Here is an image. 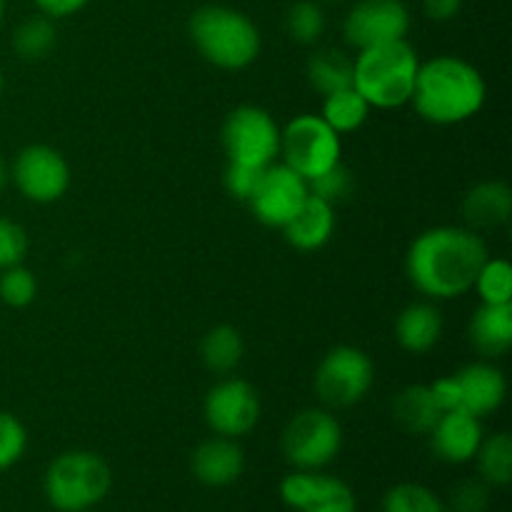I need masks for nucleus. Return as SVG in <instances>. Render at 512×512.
<instances>
[{"label":"nucleus","instance_id":"f257e3e1","mask_svg":"<svg viewBox=\"0 0 512 512\" xmlns=\"http://www.w3.org/2000/svg\"><path fill=\"white\" fill-rule=\"evenodd\" d=\"M485 260L488 248L475 230L438 225L413 240L405 255V273L415 290L428 298L453 300L473 290Z\"/></svg>","mask_w":512,"mask_h":512},{"label":"nucleus","instance_id":"f03ea898","mask_svg":"<svg viewBox=\"0 0 512 512\" xmlns=\"http://www.w3.org/2000/svg\"><path fill=\"white\" fill-rule=\"evenodd\" d=\"M488 85L483 73L458 55L420 63L413 88L415 113L433 125H458L483 110Z\"/></svg>","mask_w":512,"mask_h":512},{"label":"nucleus","instance_id":"7ed1b4c3","mask_svg":"<svg viewBox=\"0 0 512 512\" xmlns=\"http://www.w3.org/2000/svg\"><path fill=\"white\" fill-rule=\"evenodd\" d=\"M188 35L195 50L210 65L223 70H243L258 60L263 38L243 10L230 5H200L188 20Z\"/></svg>","mask_w":512,"mask_h":512},{"label":"nucleus","instance_id":"20e7f679","mask_svg":"<svg viewBox=\"0 0 512 512\" xmlns=\"http://www.w3.org/2000/svg\"><path fill=\"white\" fill-rule=\"evenodd\" d=\"M420 58L405 40L358 50L353 58V88L370 108L393 110L410 103L418 78Z\"/></svg>","mask_w":512,"mask_h":512},{"label":"nucleus","instance_id":"39448f33","mask_svg":"<svg viewBox=\"0 0 512 512\" xmlns=\"http://www.w3.org/2000/svg\"><path fill=\"white\" fill-rule=\"evenodd\" d=\"M113 488V470L90 450H68L43 475L45 500L58 512H85L103 503Z\"/></svg>","mask_w":512,"mask_h":512},{"label":"nucleus","instance_id":"423d86ee","mask_svg":"<svg viewBox=\"0 0 512 512\" xmlns=\"http://www.w3.org/2000/svg\"><path fill=\"white\" fill-rule=\"evenodd\" d=\"M343 448V428L330 410L305 408L288 420L280 450L293 470H323Z\"/></svg>","mask_w":512,"mask_h":512},{"label":"nucleus","instance_id":"0eeeda50","mask_svg":"<svg viewBox=\"0 0 512 512\" xmlns=\"http://www.w3.org/2000/svg\"><path fill=\"white\" fill-rule=\"evenodd\" d=\"M280 155L288 168L310 183L340 163L343 143L320 115L303 113L280 130Z\"/></svg>","mask_w":512,"mask_h":512},{"label":"nucleus","instance_id":"6e6552de","mask_svg":"<svg viewBox=\"0 0 512 512\" xmlns=\"http://www.w3.org/2000/svg\"><path fill=\"white\" fill-rule=\"evenodd\" d=\"M220 143L228 163L268 168L280 155V125L260 105H240L225 118Z\"/></svg>","mask_w":512,"mask_h":512},{"label":"nucleus","instance_id":"1a4fd4ad","mask_svg":"<svg viewBox=\"0 0 512 512\" xmlns=\"http://www.w3.org/2000/svg\"><path fill=\"white\" fill-rule=\"evenodd\" d=\"M373 380L375 368L368 353L353 345H338L320 360L315 393L328 408H350L368 395Z\"/></svg>","mask_w":512,"mask_h":512},{"label":"nucleus","instance_id":"9d476101","mask_svg":"<svg viewBox=\"0 0 512 512\" xmlns=\"http://www.w3.org/2000/svg\"><path fill=\"white\" fill-rule=\"evenodd\" d=\"M10 180L30 203H55L70 188V165L50 145H25L10 165Z\"/></svg>","mask_w":512,"mask_h":512},{"label":"nucleus","instance_id":"9b49d317","mask_svg":"<svg viewBox=\"0 0 512 512\" xmlns=\"http://www.w3.org/2000/svg\"><path fill=\"white\" fill-rule=\"evenodd\" d=\"M260 395L248 380L225 378L208 390L203 415L208 428L223 438H243L260 423Z\"/></svg>","mask_w":512,"mask_h":512},{"label":"nucleus","instance_id":"f8f14e48","mask_svg":"<svg viewBox=\"0 0 512 512\" xmlns=\"http://www.w3.org/2000/svg\"><path fill=\"white\" fill-rule=\"evenodd\" d=\"M308 195L310 188L303 175H298L285 163H273L260 175L248 205L260 223L283 230L298 215Z\"/></svg>","mask_w":512,"mask_h":512},{"label":"nucleus","instance_id":"ddd939ff","mask_svg":"<svg viewBox=\"0 0 512 512\" xmlns=\"http://www.w3.org/2000/svg\"><path fill=\"white\" fill-rule=\"evenodd\" d=\"M408 30L410 10L403 0H358L343 18V38L355 50L405 40Z\"/></svg>","mask_w":512,"mask_h":512},{"label":"nucleus","instance_id":"4468645a","mask_svg":"<svg viewBox=\"0 0 512 512\" xmlns=\"http://www.w3.org/2000/svg\"><path fill=\"white\" fill-rule=\"evenodd\" d=\"M280 498L295 512H358L353 488L323 470H293L285 475Z\"/></svg>","mask_w":512,"mask_h":512},{"label":"nucleus","instance_id":"2eb2a0df","mask_svg":"<svg viewBox=\"0 0 512 512\" xmlns=\"http://www.w3.org/2000/svg\"><path fill=\"white\" fill-rule=\"evenodd\" d=\"M483 425L480 418L465 410H445L430 430V448L435 458L450 465L473 463L480 443H483Z\"/></svg>","mask_w":512,"mask_h":512},{"label":"nucleus","instance_id":"dca6fc26","mask_svg":"<svg viewBox=\"0 0 512 512\" xmlns=\"http://www.w3.org/2000/svg\"><path fill=\"white\" fill-rule=\"evenodd\" d=\"M453 380L458 385V410H465L475 418L493 415L508 395V380L493 363L465 365L453 373Z\"/></svg>","mask_w":512,"mask_h":512},{"label":"nucleus","instance_id":"f3484780","mask_svg":"<svg viewBox=\"0 0 512 512\" xmlns=\"http://www.w3.org/2000/svg\"><path fill=\"white\" fill-rule=\"evenodd\" d=\"M190 470L205 488H228V485L238 483V478L243 475L245 453L238 440L213 435L193 450Z\"/></svg>","mask_w":512,"mask_h":512},{"label":"nucleus","instance_id":"a211bd4d","mask_svg":"<svg viewBox=\"0 0 512 512\" xmlns=\"http://www.w3.org/2000/svg\"><path fill=\"white\" fill-rule=\"evenodd\" d=\"M512 215V190L503 180H483L463 198V220L470 230H495Z\"/></svg>","mask_w":512,"mask_h":512},{"label":"nucleus","instance_id":"6ab92c4d","mask_svg":"<svg viewBox=\"0 0 512 512\" xmlns=\"http://www.w3.org/2000/svg\"><path fill=\"white\" fill-rule=\"evenodd\" d=\"M335 233V205L325 203V200L308 195L303 208L298 210L293 220L283 228L285 240L293 245L295 250L303 253H313L328 245V240Z\"/></svg>","mask_w":512,"mask_h":512},{"label":"nucleus","instance_id":"aec40b11","mask_svg":"<svg viewBox=\"0 0 512 512\" xmlns=\"http://www.w3.org/2000/svg\"><path fill=\"white\" fill-rule=\"evenodd\" d=\"M443 338V315L433 303H410L395 320V340L403 350L423 355Z\"/></svg>","mask_w":512,"mask_h":512},{"label":"nucleus","instance_id":"412c9836","mask_svg":"<svg viewBox=\"0 0 512 512\" xmlns=\"http://www.w3.org/2000/svg\"><path fill=\"white\" fill-rule=\"evenodd\" d=\"M470 343L483 358H503L512 348V303L480 305L470 320Z\"/></svg>","mask_w":512,"mask_h":512},{"label":"nucleus","instance_id":"4be33fe9","mask_svg":"<svg viewBox=\"0 0 512 512\" xmlns=\"http://www.w3.org/2000/svg\"><path fill=\"white\" fill-rule=\"evenodd\" d=\"M393 423L408 435H430L443 410L438 408L430 385H408L393 400Z\"/></svg>","mask_w":512,"mask_h":512},{"label":"nucleus","instance_id":"5701e85b","mask_svg":"<svg viewBox=\"0 0 512 512\" xmlns=\"http://www.w3.org/2000/svg\"><path fill=\"white\" fill-rule=\"evenodd\" d=\"M305 73H308V83L323 98L338 90L353 88V58L340 48L315 50L308 58Z\"/></svg>","mask_w":512,"mask_h":512},{"label":"nucleus","instance_id":"b1692460","mask_svg":"<svg viewBox=\"0 0 512 512\" xmlns=\"http://www.w3.org/2000/svg\"><path fill=\"white\" fill-rule=\"evenodd\" d=\"M245 355L243 335L233 325H215L200 343V360L215 375L233 373Z\"/></svg>","mask_w":512,"mask_h":512},{"label":"nucleus","instance_id":"393cba45","mask_svg":"<svg viewBox=\"0 0 512 512\" xmlns=\"http://www.w3.org/2000/svg\"><path fill=\"white\" fill-rule=\"evenodd\" d=\"M370 105L363 95L355 88L338 90V93H330L323 98V110H320V118L330 125L338 135L355 133L365 125V120L370 118Z\"/></svg>","mask_w":512,"mask_h":512},{"label":"nucleus","instance_id":"a878e982","mask_svg":"<svg viewBox=\"0 0 512 512\" xmlns=\"http://www.w3.org/2000/svg\"><path fill=\"white\" fill-rule=\"evenodd\" d=\"M478 475L490 488H508L512 480V438L510 433H495L483 438L478 453Z\"/></svg>","mask_w":512,"mask_h":512},{"label":"nucleus","instance_id":"bb28decb","mask_svg":"<svg viewBox=\"0 0 512 512\" xmlns=\"http://www.w3.org/2000/svg\"><path fill=\"white\" fill-rule=\"evenodd\" d=\"M58 45V28L48 15H30L15 28L13 50L20 60H43Z\"/></svg>","mask_w":512,"mask_h":512},{"label":"nucleus","instance_id":"cd10ccee","mask_svg":"<svg viewBox=\"0 0 512 512\" xmlns=\"http://www.w3.org/2000/svg\"><path fill=\"white\" fill-rule=\"evenodd\" d=\"M328 28V18L318 0H298L285 13V30L300 45H315Z\"/></svg>","mask_w":512,"mask_h":512},{"label":"nucleus","instance_id":"c85d7f7f","mask_svg":"<svg viewBox=\"0 0 512 512\" xmlns=\"http://www.w3.org/2000/svg\"><path fill=\"white\" fill-rule=\"evenodd\" d=\"M475 290L485 305L512 303V265L505 258H490L483 263L475 278Z\"/></svg>","mask_w":512,"mask_h":512},{"label":"nucleus","instance_id":"c756f323","mask_svg":"<svg viewBox=\"0 0 512 512\" xmlns=\"http://www.w3.org/2000/svg\"><path fill=\"white\" fill-rule=\"evenodd\" d=\"M383 512H448L443 500L420 483H400L383 498Z\"/></svg>","mask_w":512,"mask_h":512},{"label":"nucleus","instance_id":"7c9ffc66","mask_svg":"<svg viewBox=\"0 0 512 512\" xmlns=\"http://www.w3.org/2000/svg\"><path fill=\"white\" fill-rule=\"evenodd\" d=\"M38 295V280L23 263L0 270V300L8 308H28Z\"/></svg>","mask_w":512,"mask_h":512},{"label":"nucleus","instance_id":"2f4dec72","mask_svg":"<svg viewBox=\"0 0 512 512\" xmlns=\"http://www.w3.org/2000/svg\"><path fill=\"white\" fill-rule=\"evenodd\" d=\"M28 450V430L13 413L0 410V473L20 463Z\"/></svg>","mask_w":512,"mask_h":512},{"label":"nucleus","instance_id":"473e14b6","mask_svg":"<svg viewBox=\"0 0 512 512\" xmlns=\"http://www.w3.org/2000/svg\"><path fill=\"white\" fill-rule=\"evenodd\" d=\"M308 188H310V195H315V198L325 200V203H330V205H338L340 200H345L348 195H353L355 178L343 163H338L335 168L325 170L323 175H318L315 180H310Z\"/></svg>","mask_w":512,"mask_h":512},{"label":"nucleus","instance_id":"72a5a7b5","mask_svg":"<svg viewBox=\"0 0 512 512\" xmlns=\"http://www.w3.org/2000/svg\"><path fill=\"white\" fill-rule=\"evenodd\" d=\"M28 255V233L15 220L0 215V270L20 265Z\"/></svg>","mask_w":512,"mask_h":512},{"label":"nucleus","instance_id":"f704fd0d","mask_svg":"<svg viewBox=\"0 0 512 512\" xmlns=\"http://www.w3.org/2000/svg\"><path fill=\"white\" fill-rule=\"evenodd\" d=\"M490 505V485L480 478L460 480L450 493V508L455 512H485Z\"/></svg>","mask_w":512,"mask_h":512},{"label":"nucleus","instance_id":"c9c22d12","mask_svg":"<svg viewBox=\"0 0 512 512\" xmlns=\"http://www.w3.org/2000/svg\"><path fill=\"white\" fill-rule=\"evenodd\" d=\"M265 168H250V165H238V163H228L225 165V173H223V183L225 190H228L233 198L245 200L253 195L255 185H258L260 175H263Z\"/></svg>","mask_w":512,"mask_h":512},{"label":"nucleus","instance_id":"e433bc0d","mask_svg":"<svg viewBox=\"0 0 512 512\" xmlns=\"http://www.w3.org/2000/svg\"><path fill=\"white\" fill-rule=\"evenodd\" d=\"M33 3L43 15H48V18L53 20H60V18H70V15L88 8L90 0H33Z\"/></svg>","mask_w":512,"mask_h":512},{"label":"nucleus","instance_id":"4c0bfd02","mask_svg":"<svg viewBox=\"0 0 512 512\" xmlns=\"http://www.w3.org/2000/svg\"><path fill=\"white\" fill-rule=\"evenodd\" d=\"M423 3V13L435 23H448V20L458 18L463 10L465 0H420Z\"/></svg>","mask_w":512,"mask_h":512},{"label":"nucleus","instance_id":"58836bf2","mask_svg":"<svg viewBox=\"0 0 512 512\" xmlns=\"http://www.w3.org/2000/svg\"><path fill=\"white\" fill-rule=\"evenodd\" d=\"M8 183H10V165L5 163L3 155H0V193L8 188Z\"/></svg>","mask_w":512,"mask_h":512},{"label":"nucleus","instance_id":"ea45409f","mask_svg":"<svg viewBox=\"0 0 512 512\" xmlns=\"http://www.w3.org/2000/svg\"><path fill=\"white\" fill-rule=\"evenodd\" d=\"M3 18H5V0H0V25H3Z\"/></svg>","mask_w":512,"mask_h":512},{"label":"nucleus","instance_id":"a19ab883","mask_svg":"<svg viewBox=\"0 0 512 512\" xmlns=\"http://www.w3.org/2000/svg\"><path fill=\"white\" fill-rule=\"evenodd\" d=\"M5 90V78H3V70H0V95H3Z\"/></svg>","mask_w":512,"mask_h":512},{"label":"nucleus","instance_id":"79ce46f5","mask_svg":"<svg viewBox=\"0 0 512 512\" xmlns=\"http://www.w3.org/2000/svg\"><path fill=\"white\" fill-rule=\"evenodd\" d=\"M318 3H340V0H318Z\"/></svg>","mask_w":512,"mask_h":512},{"label":"nucleus","instance_id":"37998d69","mask_svg":"<svg viewBox=\"0 0 512 512\" xmlns=\"http://www.w3.org/2000/svg\"><path fill=\"white\" fill-rule=\"evenodd\" d=\"M85 512H90V510H85Z\"/></svg>","mask_w":512,"mask_h":512}]
</instances>
